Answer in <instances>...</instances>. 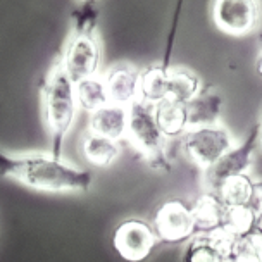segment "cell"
<instances>
[{
  "instance_id": "obj_20",
  "label": "cell",
  "mask_w": 262,
  "mask_h": 262,
  "mask_svg": "<svg viewBox=\"0 0 262 262\" xmlns=\"http://www.w3.org/2000/svg\"><path fill=\"white\" fill-rule=\"evenodd\" d=\"M254 186L255 180L249 176V172H245V174H238L223 181L216 190V193L221 196L223 204L228 209L240 207V205H247L250 202L252 193H254Z\"/></svg>"
},
{
  "instance_id": "obj_22",
  "label": "cell",
  "mask_w": 262,
  "mask_h": 262,
  "mask_svg": "<svg viewBox=\"0 0 262 262\" xmlns=\"http://www.w3.org/2000/svg\"><path fill=\"white\" fill-rule=\"evenodd\" d=\"M98 6L95 0H83V4L73 12V28L76 30H97Z\"/></svg>"
},
{
  "instance_id": "obj_7",
  "label": "cell",
  "mask_w": 262,
  "mask_h": 262,
  "mask_svg": "<svg viewBox=\"0 0 262 262\" xmlns=\"http://www.w3.org/2000/svg\"><path fill=\"white\" fill-rule=\"evenodd\" d=\"M212 21L219 30L231 36L254 33L262 19L260 0H212Z\"/></svg>"
},
{
  "instance_id": "obj_17",
  "label": "cell",
  "mask_w": 262,
  "mask_h": 262,
  "mask_svg": "<svg viewBox=\"0 0 262 262\" xmlns=\"http://www.w3.org/2000/svg\"><path fill=\"white\" fill-rule=\"evenodd\" d=\"M81 156L95 167H109L121 156V145L116 140L86 131L81 140Z\"/></svg>"
},
{
  "instance_id": "obj_6",
  "label": "cell",
  "mask_w": 262,
  "mask_h": 262,
  "mask_svg": "<svg viewBox=\"0 0 262 262\" xmlns=\"http://www.w3.org/2000/svg\"><path fill=\"white\" fill-rule=\"evenodd\" d=\"M260 147V123H255L250 128L249 135L240 145H233L216 164L205 169L204 181L207 190L216 191L223 181L233 176L245 174L250 169V164L254 161L255 150Z\"/></svg>"
},
{
  "instance_id": "obj_24",
  "label": "cell",
  "mask_w": 262,
  "mask_h": 262,
  "mask_svg": "<svg viewBox=\"0 0 262 262\" xmlns=\"http://www.w3.org/2000/svg\"><path fill=\"white\" fill-rule=\"evenodd\" d=\"M255 71L262 78V54L259 55V59H257V62H255Z\"/></svg>"
},
{
  "instance_id": "obj_9",
  "label": "cell",
  "mask_w": 262,
  "mask_h": 262,
  "mask_svg": "<svg viewBox=\"0 0 262 262\" xmlns=\"http://www.w3.org/2000/svg\"><path fill=\"white\" fill-rule=\"evenodd\" d=\"M152 228L159 240L166 243H180L195 235V219L191 207L180 200H169L157 209Z\"/></svg>"
},
{
  "instance_id": "obj_19",
  "label": "cell",
  "mask_w": 262,
  "mask_h": 262,
  "mask_svg": "<svg viewBox=\"0 0 262 262\" xmlns=\"http://www.w3.org/2000/svg\"><path fill=\"white\" fill-rule=\"evenodd\" d=\"M167 68L164 64H150L140 69V100L156 105L167 97Z\"/></svg>"
},
{
  "instance_id": "obj_15",
  "label": "cell",
  "mask_w": 262,
  "mask_h": 262,
  "mask_svg": "<svg viewBox=\"0 0 262 262\" xmlns=\"http://www.w3.org/2000/svg\"><path fill=\"white\" fill-rule=\"evenodd\" d=\"M154 114L159 128L166 138H181L188 129L186 107L174 98L166 97L154 105Z\"/></svg>"
},
{
  "instance_id": "obj_5",
  "label": "cell",
  "mask_w": 262,
  "mask_h": 262,
  "mask_svg": "<svg viewBox=\"0 0 262 262\" xmlns=\"http://www.w3.org/2000/svg\"><path fill=\"white\" fill-rule=\"evenodd\" d=\"M233 145L235 142L231 133L221 123L190 128L181 137V148L185 156L204 171L216 164Z\"/></svg>"
},
{
  "instance_id": "obj_10",
  "label": "cell",
  "mask_w": 262,
  "mask_h": 262,
  "mask_svg": "<svg viewBox=\"0 0 262 262\" xmlns=\"http://www.w3.org/2000/svg\"><path fill=\"white\" fill-rule=\"evenodd\" d=\"M112 104L129 107L140 100V69L129 62H116L102 73Z\"/></svg>"
},
{
  "instance_id": "obj_14",
  "label": "cell",
  "mask_w": 262,
  "mask_h": 262,
  "mask_svg": "<svg viewBox=\"0 0 262 262\" xmlns=\"http://www.w3.org/2000/svg\"><path fill=\"white\" fill-rule=\"evenodd\" d=\"M226 210L228 207L223 204L221 196L216 191L207 190L202 196H199L191 207L195 219V235L196 233H214L221 229Z\"/></svg>"
},
{
  "instance_id": "obj_23",
  "label": "cell",
  "mask_w": 262,
  "mask_h": 262,
  "mask_svg": "<svg viewBox=\"0 0 262 262\" xmlns=\"http://www.w3.org/2000/svg\"><path fill=\"white\" fill-rule=\"evenodd\" d=\"M252 212L255 214V217L262 219V181L260 180H255V186H254V193H252V199L250 202L247 204Z\"/></svg>"
},
{
  "instance_id": "obj_8",
  "label": "cell",
  "mask_w": 262,
  "mask_h": 262,
  "mask_svg": "<svg viewBox=\"0 0 262 262\" xmlns=\"http://www.w3.org/2000/svg\"><path fill=\"white\" fill-rule=\"evenodd\" d=\"M157 240L152 224L142 219H126L116 228L112 245L126 262H143L152 254Z\"/></svg>"
},
{
  "instance_id": "obj_25",
  "label": "cell",
  "mask_w": 262,
  "mask_h": 262,
  "mask_svg": "<svg viewBox=\"0 0 262 262\" xmlns=\"http://www.w3.org/2000/svg\"><path fill=\"white\" fill-rule=\"evenodd\" d=\"M260 148H262V121H260Z\"/></svg>"
},
{
  "instance_id": "obj_13",
  "label": "cell",
  "mask_w": 262,
  "mask_h": 262,
  "mask_svg": "<svg viewBox=\"0 0 262 262\" xmlns=\"http://www.w3.org/2000/svg\"><path fill=\"white\" fill-rule=\"evenodd\" d=\"M128 119H129V107L109 102L107 105L100 107L98 111L90 114L88 131H93V133L102 135V137L121 142V140H126Z\"/></svg>"
},
{
  "instance_id": "obj_16",
  "label": "cell",
  "mask_w": 262,
  "mask_h": 262,
  "mask_svg": "<svg viewBox=\"0 0 262 262\" xmlns=\"http://www.w3.org/2000/svg\"><path fill=\"white\" fill-rule=\"evenodd\" d=\"M205 83L193 69L185 66H169L167 68V97L186 104L204 90Z\"/></svg>"
},
{
  "instance_id": "obj_4",
  "label": "cell",
  "mask_w": 262,
  "mask_h": 262,
  "mask_svg": "<svg viewBox=\"0 0 262 262\" xmlns=\"http://www.w3.org/2000/svg\"><path fill=\"white\" fill-rule=\"evenodd\" d=\"M59 60L73 81L100 74L102 43L97 30L73 28L71 35L62 47Z\"/></svg>"
},
{
  "instance_id": "obj_1",
  "label": "cell",
  "mask_w": 262,
  "mask_h": 262,
  "mask_svg": "<svg viewBox=\"0 0 262 262\" xmlns=\"http://www.w3.org/2000/svg\"><path fill=\"white\" fill-rule=\"evenodd\" d=\"M0 176L45 193H78L92 186V172L52 152L11 154L0 150Z\"/></svg>"
},
{
  "instance_id": "obj_12",
  "label": "cell",
  "mask_w": 262,
  "mask_h": 262,
  "mask_svg": "<svg viewBox=\"0 0 262 262\" xmlns=\"http://www.w3.org/2000/svg\"><path fill=\"white\" fill-rule=\"evenodd\" d=\"M186 119H188V129L196 126L219 124L224 109V98L212 86H204V90L196 97L185 104Z\"/></svg>"
},
{
  "instance_id": "obj_2",
  "label": "cell",
  "mask_w": 262,
  "mask_h": 262,
  "mask_svg": "<svg viewBox=\"0 0 262 262\" xmlns=\"http://www.w3.org/2000/svg\"><path fill=\"white\" fill-rule=\"evenodd\" d=\"M41 114L50 135V152L60 157L62 143L78 114L74 81L57 59L41 79Z\"/></svg>"
},
{
  "instance_id": "obj_26",
  "label": "cell",
  "mask_w": 262,
  "mask_h": 262,
  "mask_svg": "<svg viewBox=\"0 0 262 262\" xmlns=\"http://www.w3.org/2000/svg\"><path fill=\"white\" fill-rule=\"evenodd\" d=\"M81 2H83V0H81Z\"/></svg>"
},
{
  "instance_id": "obj_21",
  "label": "cell",
  "mask_w": 262,
  "mask_h": 262,
  "mask_svg": "<svg viewBox=\"0 0 262 262\" xmlns=\"http://www.w3.org/2000/svg\"><path fill=\"white\" fill-rule=\"evenodd\" d=\"M231 262H262V231L252 229L247 235L235 238Z\"/></svg>"
},
{
  "instance_id": "obj_3",
  "label": "cell",
  "mask_w": 262,
  "mask_h": 262,
  "mask_svg": "<svg viewBox=\"0 0 262 262\" xmlns=\"http://www.w3.org/2000/svg\"><path fill=\"white\" fill-rule=\"evenodd\" d=\"M126 140L145 161L150 164V167L167 169V166H169L166 154L167 138L164 137L156 121L154 105L143 100H137L129 105Z\"/></svg>"
},
{
  "instance_id": "obj_18",
  "label": "cell",
  "mask_w": 262,
  "mask_h": 262,
  "mask_svg": "<svg viewBox=\"0 0 262 262\" xmlns=\"http://www.w3.org/2000/svg\"><path fill=\"white\" fill-rule=\"evenodd\" d=\"M74 93H76L78 107L81 111L88 112V114L98 111L100 107H104L111 102L102 73L74 81Z\"/></svg>"
},
{
  "instance_id": "obj_11",
  "label": "cell",
  "mask_w": 262,
  "mask_h": 262,
  "mask_svg": "<svg viewBox=\"0 0 262 262\" xmlns=\"http://www.w3.org/2000/svg\"><path fill=\"white\" fill-rule=\"evenodd\" d=\"M235 236L217 229L214 233H196L188 243L183 262H231Z\"/></svg>"
}]
</instances>
